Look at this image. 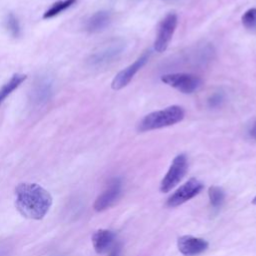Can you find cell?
Returning <instances> with one entry per match:
<instances>
[{
    "label": "cell",
    "instance_id": "6da1fadb",
    "mask_svg": "<svg viewBox=\"0 0 256 256\" xmlns=\"http://www.w3.org/2000/svg\"><path fill=\"white\" fill-rule=\"evenodd\" d=\"M15 205L19 213L28 219L41 220L52 205L50 193L36 183H20L15 188Z\"/></svg>",
    "mask_w": 256,
    "mask_h": 256
},
{
    "label": "cell",
    "instance_id": "7a4b0ae2",
    "mask_svg": "<svg viewBox=\"0 0 256 256\" xmlns=\"http://www.w3.org/2000/svg\"><path fill=\"white\" fill-rule=\"evenodd\" d=\"M185 112L178 105H171L164 109L147 114L138 124V131L146 132L174 125L183 120Z\"/></svg>",
    "mask_w": 256,
    "mask_h": 256
},
{
    "label": "cell",
    "instance_id": "3957f363",
    "mask_svg": "<svg viewBox=\"0 0 256 256\" xmlns=\"http://www.w3.org/2000/svg\"><path fill=\"white\" fill-rule=\"evenodd\" d=\"M161 81L185 94L193 93L202 84V80L198 76L188 73L165 74L161 76Z\"/></svg>",
    "mask_w": 256,
    "mask_h": 256
},
{
    "label": "cell",
    "instance_id": "277c9868",
    "mask_svg": "<svg viewBox=\"0 0 256 256\" xmlns=\"http://www.w3.org/2000/svg\"><path fill=\"white\" fill-rule=\"evenodd\" d=\"M187 168H188L187 157L184 154L177 155L173 159L166 175L161 181L160 190L162 192H168L172 188H174L184 177L187 171Z\"/></svg>",
    "mask_w": 256,
    "mask_h": 256
},
{
    "label": "cell",
    "instance_id": "5b68a950",
    "mask_svg": "<svg viewBox=\"0 0 256 256\" xmlns=\"http://www.w3.org/2000/svg\"><path fill=\"white\" fill-rule=\"evenodd\" d=\"M177 22L178 17L175 13L172 12L167 14L161 21L156 39L154 41V50L156 52L161 53L167 49L177 27Z\"/></svg>",
    "mask_w": 256,
    "mask_h": 256
},
{
    "label": "cell",
    "instance_id": "8992f818",
    "mask_svg": "<svg viewBox=\"0 0 256 256\" xmlns=\"http://www.w3.org/2000/svg\"><path fill=\"white\" fill-rule=\"evenodd\" d=\"M123 51V43L112 42L105 45L95 52H93L88 58V63L93 67H101L114 61Z\"/></svg>",
    "mask_w": 256,
    "mask_h": 256
},
{
    "label": "cell",
    "instance_id": "52a82bcc",
    "mask_svg": "<svg viewBox=\"0 0 256 256\" xmlns=\"http://www.w3.org/2000/svg\"><path fill=\"white\" fill-rule=\"evenodd\" d=\"M149 56H150L149 51L144 52L132 64H130L128 67H126L125 69H123L119 73H117L111 83L112 89L120 90V89L124 88L125 86H127L129 84V82L132 80V78L134 77V75L146 64V62L149 59Z\"/></svg>",
    "mask_w": 256,
    "mask_h": 256
},
{
    "label": "cell",
    "instance_id": "ba28073f",
    "mask_svg": "<svg viewBox=\"0 0 256 256\" xmlns=\"http://www.w3.org/2000/svg\"><path fill=\"white\" fill-rule=\"evenodd\" d=\"M203 189V184L195 179L191 178L186 183H184L180 188H178L167 200V205L169 207L179 206L186 201L190 200L196 196Z\"/></svg>",
    "mask_w": 256,
    "mask_h": 256
},
{
    "label": "cell",
    "instance_id": "9c48e42d",
    "mask_svg": "<svg viewBox=\"0 0 256 256\" xmlns=\"http://www.w3.org/2000/svg\"><path fill=\"white\" fill-rule=\"evenodd\" d=\"M53 94V82L50 77H39L31 90V101L34 105H42L50 100Z\"/></svg>",
    "mask_w": 256,
    "mask_h": 256
},
{
    "label": "cell",
    "instance_id": "30bf717a",
    "mask_svg": "<svg viewBox=\"0 0 256 256\" xmlns=\"http://www.w3.org/2000/svg\"><path fill=\"white\" fill-rule=\"evenodd\" d=\"M179 251L185 256H196L208 248V242L202 238L190 235L181 236L177 242Z\"/></svg>",
    "mask_w": 256,
    "mask_h": 256
},
{
    "label": "cell",
    "instance_id": "8fae6325",
    "mask_svg": "<svg viewBox=\"0 0 256 256\" xmlns=\"http://www.w3.org/2000/svg\"><path fill=\"white\" fill-rule=\"evenodd\" d=\"M121 193V181L118 178L113 179L107 189L98 196L94 203V209L96 211H103L110 207L119 197Z\"/></svg>",
    "mask_w": 256,
    "mask_h": 256
},
{
    "label": "cell",
    "instance_id": "7c38bea8",
    "mask_svg": "<svg viewBox=\"0 0 256 256\" xmlns=\"http://www.w3.org/2000/svg\"><path fill=\"white\" fill-rule=\"evenodd\" d=\"M115 239V234L107 229H99L92 235V243L97 253H104L111 248Z\"/></svg>",
    "mask_w": 256,
    "mask_h": 256
},
{
    "label": "cell",
    "instance_id": "4fadbf2b",
    "mask_svg": "<svg viewBox=\"0 0 256 256\" xmlns=\"http://www.w3.org/2000/svg\"><path fill=\"white\" fill-rule=\"evenodd\" d=\"M110 13L108 11H98L94 13L86 22V30L94 33L105 29L110 22Z\"/></svg>",
    "mask_w": 256,
    "mask_h": 256
},
{
    "label": "cell",
    "instance_id": "5bb4252c",
    "mask_svg": "<svg viewBox=\"0 0 256 256\" xmlns=\"http://www.w3.org/2000/svg\"><path fill=\"white\" fill-rule=\"evenodd\" d=\"M26 79V75L23 74H15L11 77V79L5 83L2 88L0 89V105L2 102L6 99L7 96H9L16 88H18L21 83Z\"/></svg>",
    "mask_w": 256,
    "mask_h": 256
},
{
    "label": "cell",
    "instance_id": "9a60e30c",
    "mask_svg": "<svg viewBox=\"0 0 256 256\" xmlns=\"http://www.w3.org/2000/svg\"><path fill=\"white\" fill-rule=\"evenodd\" d=\"M75 2H76V0H60V1H57L48 10H46L44 12L43 18H45V19L52 18V17L60 14L61 12L65 11L69 7H71Z\"/></svg>",
    "mask_w": 256,
    "mask_h": 256
},
{
    "label": "cell",
    "instance_id": "2e32d148",
    "mask_svg": "<svg viewBox=\"0 0 256 256\" xmlns=\"http://www.w3.org/2000/svg\"><path fill=\"white\" fill-rule=\"evenodd\" d=\"M208 195H209V200L213 208L218 209L221 207V205L224 202L225 194L224 191L217 186H212L208 190Z\"/></svg>",
    "mask_w": 256,
    "mask_h": 256
},
{
    "label": "cell",
    "instance_id": "e0dca14e",
    "mask_svg": "<svg viewBox=\"0 0 256 256\" xmlns=\"http://www.w3.org/2000/svg\"><path fill=\"white\" fill-rule=\"evenodd\" d=\"M6 26L9 30V32L11 33V35L13 37H18L20 35L21 29H20V24L18 19L16 18V16L12 13H10L7 18H6Z\"/></svg>",
    "mask_w": 256,
    "mask_h": 256
},
{
    "label": "cell",
    "instance_id": "ac0fdd59",
    "mask_svg": "<svg viewBox=\"0 0 256 256\" xmlns=\"http://www.w3.org/2000/svg\"><path fill=\"white\" fill-rule=\"evenodd\" d=\"M242 24L246 28H251L255 26L256 24V8H250L248 9L243 15H242Z\"/></svg>",
    "mask_w": 256,
    "mask_h": 256
},
{
    "label": "cell",
    "instance_id": "d6986e66",
    "mask_svg": "<svg viewBox=\"0 0 256 256\" xmlns=\"http://www.w3.org/2000/svg\"><path fill=\"white\" fill-rule=\"evenodd\" d=\"M222 99H223L222 95H220V94H214V95L209 99V105L212 106V107H215V106H217V105H219V104L221 103Z\"/></svg>",
    "mask_w": 256,
    "mask_h": 256
},
{
    "label": "cell",
    "instance_id": "ffe728a7",
    "mask_svg": "<svg viewBox=\"0 0 256 256\" xmlns=\"http://www.w3.org/2000/svg\"><path fill=\"white\" fill-rule=\"evenodd\" d=\"M249 135H250L251 138L256 140V122H254L253 125L251 126V128L249 130Z\"/></svg>",
    "mask_w": 256,
    "mask_h": 256
},
{
    "label": "cell",
    "instance_id": "44dd1931",
    "mask_svg": "<svg viewBox=\"0 0 256 256\" xmlns=\"http://www.w3.org/2000/svg\"><path fill=\"white\" fill-rule=\"evenodd\" d=\"M252 202H253V204H256V196L254 197V199L252 200Z\"/></svg>",
    "mask_w": 256,
    "mask_h": 256
},
{
    "label": "cell",
    "instance_id": "7402d4cb",
    "mask_svg": "<svg viewBox=\"0 0 256 256\" xmlns=\"http://www.w3.org/2000/svg\"><path fill=\"white\" fill-rule=\"evenodd\" d=\"M111 256H117V253H116V252H114V253H113Z\"/></svg>",
    "mask_w": 256,
    "mask_h": 256
}]
</instances>
